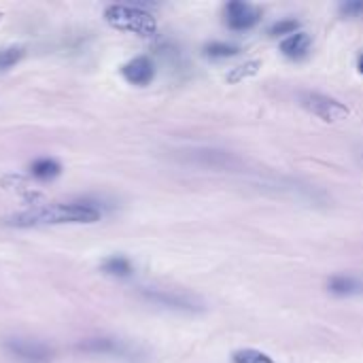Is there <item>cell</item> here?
<instances>
[{"label": "cell", "instance_id": "6da1fadb", "mask_svg": "<svg viewBox=\"0 0 363 363\" xmlns=\"http://www.w3.org/2000/svg\"><path fill=\"white\" fill-rule=\"evenodd\" d=\"M102 213L98 206L87 202H57L38 206L26 213H17L9 219L15 228H38V225H62V223H96Z\"/></svg>", "mask_w": 363, "mask_h": 363}, {"label": "cell", "instance_id": "7a4b0ae2", "mask_svg": "<svg viewBox=\"0 0 363 363\" xmlns=\"http://www.w3.org/2000/svg\"><path fill=\"white\" fill-rule=\"evenodd\" d=\"M104 19L108 26L123 30V32H134L138 36H153L157 32V21L151 13L143 11L140 6L132 4H111L104 11Z\"/></svg>", "mask_w": 363, "mask_h": 363}, {"label": "cell", "instance_id": "3957f363", "mask_svg": "<svg viewBox=\"0 0 363 363\" xmlns=\"http://www.w3.org/2000/svg\"><path fill=\"white\" fill-rule=\"evenodd\" d=\"M300 104L311 111L313 115H317L319 119L328 121V123H336L349 117V106L342 104L336 98H330L325 94H317V91H302L300 94Z\"/></svg>", "mask_w": 363, "mask_h": 363}, {"label": "cell", "instance_id": "277c9868", "mask_svg": "<svg viewBox=\"0 0 363 363\" xmlns=\"http://www.w3.org/2000/svg\"><path fill=\"white\" fill-rule=\"evenodd\" d=\"M4 349L11 357L21 363H49L53 355L47 345L30 338H9L4 340Z\"/></svg>", "mask_w": 363, "mask_h": 363}, {"label": "cell", "instance_id": "5b68a950", "mask_svg": "<svg viewBox=\"0 0 363 363\" xmlns=\"http://www.w3.org/2000/svg\"><path fill=\"white\" fill-rule=\"evenodd\" d=\"M140 294L151 304H157V306H164V308H170V311H181V313H198V311H202L198 300H194L191 296H185V294L170 291V289H151L149 287V289H143Z\"/></svg>", "mask_w": 363, "mask_h": 363}, {"label": "cell", "instance_id": "8992f818", "mask_svg": "<svg viewBox=\"0 0 363 363\" xmlns=\"http://www.w3.org/2000/svg\"><path fill=\"white\" fill-rule=\"evenodd\" d=\"M262 21V11L245 0H232L225 6V23L230 30L245 32Z\"/></svg>", "mask_w": 363, "mask_h": 363}, {"label": "cell", "instance_id": "52a82bcc", "mask_svg": "<svg viewBox=\"0 0 363 363\" xmlns=\"http://www.w3.org/2000/svg\"><path fill=\"white\" fill-rule=\"evenodd\" d=\"M121 77L132 83V85H138V87H145L149 85L153 79H155V64L151 62V57L147 55H138V57H132L130 62H125L121 66Z\"/></svg>", "mask_w": 363, "mask_h": 363}, {"label": "cell", "instance_id": "ba28073f", "mask_svg": "<svg viewBox=\"0 0 363 363\" xmlns=\"http://www.w3.org/2000/svg\"><path fill=\"white\" fill-rule=\"evenodd\" d=\"M311 47H313V38H311V34H306V32H296V34H291V36H287L283 43H281V51H283V55L285 57H289V60H304L308 53H311Z\"/></svg>", "mask_w": 363, "mask_h": 363}, {"label": "cell", "instance_id": "9c48e42d", "mask_svg": "<svg viewBox=\"0 0 363 363\" xmlns=\"http://www.w3.org/2000/svg\"><path fill=\"white\" fill-rule=\"evenodd\" d=\"M328 291L334 296H363V279L336 274L328 281Z\"/></svg>", "mask_w": 363, "mask_h": 363}, {"label": "cell", "instance_id": "30bf717a", "mask_svg": "<svg viewBox=\"0 0 363 363\" xmlns=\"http://www.w3.org/2000/svg\"><path fill=\"white\" fill-rule=\"evenodd\" d=\"M81 349L87 353H102V355H123L125 353V345H121L119 340H113V338H91V340L83 342Z\"/></svg>", "mask_w": 363, "mask_h": 363}, {"label": "cell", "instance_id": "8fae6325", "mask_svg": "<svg viewBox=\"0 0 363 363\" xmlns=\"http://www.w3.org/2000/svg\"><path fill=\"white\" fill-rule=\"evenodd\" d=\"M102 272L108 277H117V279H125L132 274V262L123 255H111L102 262Z\"/></svg>", "mask_w": 363, "mask_h": 363}, {"label": "cell", "instance_id": "7c38bea8", "mask_svg": "<svg viewBox=\"0 0 363 363\" xmlns=\"http://www.w3.org/2000/svg\"><path fill=\"white\" fill-rule=\"evenodd\" d=\"M30 172H32V177L38 179V181H51V179H55V177L62 172V168H60V164H57L55 160L40 157V160H36V162L30 166Z\"/></svg>", "mask_w": 363, "mask_h": 363}, {"label": "cell", "instance_id": "4fadbf2b", "mask_svg": "<svg viewBox=\"0 0 363 363\" xmlns=\"http://www.w3.org/2000/svg\"><path fill=\"white\" fill-rule=\"evenodd\" d=\"M238 53H240V47H236L232 43H219V40H215V43H208L204 47V55L211 57V60H228V57H234Z\"/></svg>", "mask_w": 363, "mask_h": 363}, {"label": "cell", "instance_id": "5bb4252c", "mask_svg": "<svg viewBox=\"0 0 363 363\" xmlns=\"http://www.w3.org/2000/svg\"><path fill=\"white\" fill-rule=\"evenodd\" d=\"M234 363H274V359L268 353L255 349H240L234 353Z\"/></svg>", "mask_w": 363, "mask_h": 363}, {"label": "cell", "instance_id": "9a60e30c", "mask_svg": "<svg viewBox=\"0 0 363 363\" xmlns=\"http://www.w3.org/2000/svg\"><path fill=\"white\" fill-rule=\"evenodd\" d=\"M23 47H4L0 49V70H9L23 57Z\"/></svg>", "mask_w": 363, "mask_h": 363}, {"label": "cell", "instance_id": "2e32d148", "mask_svg": "<svg viewBox=\"0 0 363 363\" xmlns=\"http://www.w3.org/2000/svg\"><path fill=\"white\" fill-rule=\"evenodd\" d=\"M298 28H300V21L298 19H281V21H277V23H272L270 26V30H268V34L270 36H283V34H296L298 32Z\"/></svg>", "mask_w": 363, "mask_h": 363}, {"label": "cell", "instance_id": "e0dca14e", "mask_svg": "<svg viewBox=\"0 0 363 363\" xmlns=\"http://www.w3.org/2000/svg\"><path fill=\"white\" fill-rule=\"evenodd\" d=\"M259 62H249V64H245V66H238V68H234L230 74H228V81L230 83H238V81H242L245 77H251V74H255L257 70H259Z\"/></svg>", "mask_w": 363, "mask_h": 363}, {"label": "cell", "instance_id": "ac0fdd59", "mask_svg": "<svg viewBox=\"0 0 363 363\" xmlns=\"http://www.w3.org/2000/svg\"><path fill=\"white\" fill-rule=\"evenodd\" d=\"M342 17H363V0H347L338 6Z\"/></svg>", "mask_w": 363, "mask_h": 363}, {"label": "cell", "instance_id": "d6986e66", "mask_svg": "<svg viewBox=\"0 0 363 363\" xmlns=\"http://www.w3.org/2000/svg\"><path fill=\"white\" fill-rule=\"evenodd\" d=\"M357 68H359V72L363 74V53L359 55V62H357Z\"/></svg>", "mask_w": 363, "mask_h": 363}]
</instances>
